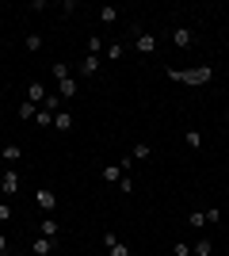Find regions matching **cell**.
I'll return each mask as SVG.
<instances>
[{"mask_svg":"<svg viewBox=\"0 0 229 256\" xmlns=\"http://www.w3.org/2000/svg\"><path fill=\"white\" fill-rule=\"evenodd\" d=\"M164 76L176 80V84H210V80H214V69H210V65H195V69H164Z\"/></svg>","mask_w":229,"mask_h":256,"instance_id":"1","label":"cell"},{"mask_svg":"<svg viewBox=\"0 0 229 256\" xmlns=\"http://www.w3.org/2000/svg\"><path fill=\"white\" fill-rule=\"evenodd\" d=\"M34 203H38V210L54 214V206H57V195L50 192V188H38V192H34Z\"/></svg>","mask_w":229,"mask_h":256,"instance_id":"2","label":"cell"},{"mask_svg":"<svg viewBox=\"0 0 229 256\" xmlns=\"http://www.w3.org/2000/svg\"><path fill=\"white\" fill-rule=\"evenodd\" d=\"M46 96H50V92H46V84H42V80H31V84H27V104L42 107V104H46Z\"/></svg>","mask_w":229,"mask_h":256,"instance_id":"3","label":"cell"},{"mask_svg":"<svg viewBox=\"0 0 229 256\" xmlns=\"http://www.w3.org/2000/svg\"><path fill=\"white\" fill-rule=\"evenodd\" d=\"M172 42L180 50H187V46H195V31L191 27H172Z\"/></svg>","mask_w":229,"mask_h":256,"instance_id":"4","label":"cell"},{"mask_svg":"<svg viewBox=\"0 0 229 256\" xmlns=\"http://www.w3.org/2000/svg\"><path fill=\"white\" fill-rule=\"evenodd\" d=\"M134 50H138V54H153V50H157V38H153L149 31L138 34V38H134Z\"/></svg>","mask_w":229,"mask_h":256,"instance_id":"5","label":"cell"},{"mask_svg":"<svg viewBox=\"0 0 229 256\" xmlns=\"http://www.w3.org/2000/svg\"><path fill=\"white\" fill-rule=\"evenodd\" d=\"M54 130H61V134H69V130H73V115H69L65 107H61V111H54Z\"/></svg>","mask_w":229,"mask_h":256,"instance_id":"6","label":"cell"},{"mask_svg":"<svg viewBox=\"0 0 229 256\" xmlns=\"http://www.w3.org/2000/svg\"><path fill=\"white\" fill-rule=\"evenodd\" d=\"M0 184H4V195H15L19 192V172H4V176H0Z\"/></svg>","mask_w":229,"mask_h":256,"instance_id":"7","label":"cell"},{"mask_svg":"<svg viewBox=\"0 0 229 256\" xmlns=\"http://www.w3.org/2000/svg\"><path fill=\"white\" fill-rule=\"evenodd\" d=\"M99 176H103L107 184H119L122 176H126V168H122V164H103V172H99Z\"/></svg>","mask_w":229,"mask_h":256,"instance_id":"8","label":"cell"},{"mask_svg":"<svg viewBox=\"0 0 229 256\" xmlns=\"http://www.w3.org/2000/svg\"><path fill=\"white\" fill-rule=\"evenodd\" d=\"M54 245H57V241H50V237H34L31 252H34V256H50V252H54Z\"/></svg>","mask_w":229,"mask_h":256,"instance_id":"9","label":"cell"},{"mask_svg":"<svg viewBox=\"0 0 229 256\" xmlns=\"http://www.w3.org/2000/svg\"><path fill=\"white\" fill-rule=\"evenodd\" d=\"M38 237H50V241H57V222L50 218V214H46L42 222H38Z\"/></svg>","mask_w":229,"mask_h":256,"instance_id":"10","label":"cell"},{"mask_svg":"<svg viewBox=\"0 0 229 256\" xmlns=\"http://www.w3.org/2000/svg\"><path fill=\"white\" fill-rule=\"evenodd\" d=\"M0 160H11V164H15V160H23V146H15V142H8V146L0 150Z\"/></svg>","mask_w":229,"mask_h":256,"instance_id":"11","label":"cell"},{"mask_svg":"<svg viewBox=\"0 0 229 256\" xmlns=\"http://www.w3.org/2000/svg\"><path fill=\"white\" fill-rule=\"evenodd\" d=\"M80 73H84V76H96V73H99V58L84 54V58H80Z\"/></svg>","mask_w":229,"mask_h":256,"instance_id":"12","label":"cell"},{"mask_svg":"<svg viewBox=\"0 0 229 256\" xmlns=\"http://www.w3.org/2000/svg\"><path fill=\"white\" fill-rule=\"evenodd\" d=\"M57 96H61V100H73V96H76V80H73V76L57 80Z\"/></svg>","mask_w":229,"mask_h":256,"instance_id":"13","label":"cell"},{"mask_svg":"<svg viewBox=\"0 0 229 256\" xmlns=\"http://www.w3.org/2000/svg\"><path fill=\"white\" fill-rule=\"evenodd\" d=\"M84 50L92 54V58H99V54L107 50V42H103V38H99V34H92V38H88V42H84Z\"/></svg>","mask_w":229,"mask_h":256,"instance_id":"14","label":"cell"},{"mask_svg":"<svg viewBox=\"0 0 229 256\" xmlns=\"http://www.w3.org/2000/svg\"><path fill=\"white\" fill-rule=\"evenodd\" d=\"M103 54H107V62H122V58H126V46H122V42H107Z\"/></svg>","mask_w":229,"mask_h":256,"instance_id":"15","label":"cell"},{"mask_svg":"<svg viewBox=\"0 0 229 256\" xmlns=\"http://www.w3.org/2000/svg\"><path fill=\"white\" fill-rule=\"evenodd\" d=\"M214 252V245H210L207 237H203V241H195V245H191V256H210Z\"/></svg>","mask_w":229,"mask_h":256,"instance_id":"16","label":"cell"},{"mask_svg":"<svg viewBox=\"0 0 229 256\" xmlns=\"http://www.w3.org/2000/svg\"><path fill=\"white\" fill-rule=\"evenodd\" d=\"M149 146H145V142H138V146H134V150H130V160H149Z\"/></svg>","mask_w":229,"mask_h":256,"instance_id":"17","label":"cell"},{"mask_svg":"<svg viewBox=\"0 0 229 256\" xmlns=\"http://www.w3.org/2000/svg\"><path fill=\"white\" fill-rule=\"evenodd\" d=\"M34 122H38V126H54V111H46V107H38V115H34Z\"/></svg>","mask_w":229,"mask_h":256,"instance_id":"18","label":"cell"},{"mask_svg":"<svg viewBox=\"0 0 229 256\" xmlns=\"http://www.w3.org/2000/svg\"><path fill=\"white\" fill-rule=\"evenodd\" d=\"M184 142H187V150H203V134H199V130H187Z\"/></svg>","mask_w":229,"mask_h":256,"instance_id":"19","label":"cell"},{"mask_svg":"<svg viewBox=\"0 0 229 256\" xmlns=\"http://www.w3.org/2000/svg\"><path fill=\"white\" fill-rule=\"evenodd\" d=\"M23 46H27V50L34 54V50H42L46 42H42V34H27V38H23Z\"/></svg>","mask_w":229,"mask_h":256,"instance_id":"20","label":"cell"},{"mask_svg":"<svg viewBox=\"0 0 229 256\" xmlns=\"http://www.w3.org/2000/svg\"><path fill=\"white\" fill-rule=\"evenodd\" d=\"M61 104H65V100H61V96H57V92H50V96H46V111H61Z\"/></svg>","mask_w":229,"mask_h":256,"instance_id":"21","label":"cell"},{"mask_svg":"<svg viewBox=\"0 0 229 256\" xmlns=\"http://www.w3.org/2000/svg\"><path fill=\"white\" fill-rule=\"evenodd\" d=\"M115 20H119V12L111 8V4H107V8H99V23H115Z\"/></svg>","mask_w":229,"mask_h":256,"instance_id":"22","label":"cell"},{"mask_svg":"<svg viewBox=\"0 0 229 256\" xmlns=\"http://www.w3.org/2000/svg\"><path fill=\"white\" fill-rule=\"evenodd\" d=\"M187 226H199V230H203V226H207V214L191 210V214H187Z\"/></svg>","mask_w":229,"mask_h":256,"instance_id":"23","label":"cell"},{"mask_svg":"<svg viewBox=\"0 0 229 256\" xmlns=\"http://www.w3.org/2000/svg\"><path fill=\"white\" fill-rule=\"evenodd\" d=\"M65 76H73V73H69V65L57 62V65H54V80H65Z\"/></svg>","mask_w":229,"mask_h":256,"instance_id":"24","label":"cell"},{"mask_svg":"<svg viewBox=\"0 0 229 256\" xmlns=\"http://www.w3.org/2000/svg\"><path fill=\"white\" fill-rule=\"evenodd\" d=\"M111 256H130V245H126V241H115V245H111Z\"/></svg>","mask_w":229,"mask_h":256,"instance_id":"25","label":"cell"},{"mask_svg":"<svg viewBox=\"0 0 229 256\" xmlns=\"http://www.w3.org/2000/svg\"><path fill=\"white\" fill-rule=\"evenodd\" d=\"M34 115H38V107H34V104H19V118H34Z\"/></svg>","mask_w":229,"mask_h":256,"instance_id":"26","label":"cell"},{"mask_svg":"<svg viewBox=\"0 0 229 256\" xmlns=\"http://www.w3.org/2000/svg\"><path fill=\"white\" fill-rule=\"evenodd\" d=\"M119 192H122V195L134 192V180H130V176H122V180H119Z\"/></svg>","mask_w":229,"mask_h":256,"instance_id":"27","label":"cell"},{"mask_svg":"<svg viewBox=\"0 0 229 256\" xmlns=\"http://www.w3.org/2000/svg\"><path fill=\"white\" fill-rule=\"evenodd\" d=\"M176 256H191V245H184V241H176Z\"/></svg>","mask_w":229,"mask_h":256,"instance_id":"28","label":"cell"},{"mask_svg":"<svg viewBox=\"0 0 229 256\" xmlns=\"http://www.w3.org/2000/svg\"><path fill=\"white\" fill-rule=\"evenodd\" d=\"M8 218H11V206H8V203H0V222H8Z\"/></svg>","mask_w":229,"mask_h":256,"instance_id":"29","label":"cell"},{"mask_svg":"<svg viewBox=\"0 0 229 256\" xmlns=\"http://www.w3.org/2000/svg\"><path fill=\"white\" fill-rule=\"evenodd\" d=\"M0 252H8V234L0 230Z\"/></svg>","mask_w":229,"mask_h":256,"instance_id":"30","label":"cell"},{"mask_svg":"<svg viewBox=\"0 0 229 256\" xmlns=\"http://www.w3.org/2000/svg\"><path fill=\"white\" fill-rule=\"evenodd\" d=\"M0 195H4V184H0Z\"/></svg>","mask_w":229,"mask_h":256,"instance_id":"31","label":"cell"},{"mask_svg":"<svg viewBox=\"0 0 229 256\" xmlns=\"http://www.w3.org/2000/svg\"><path fill=\"white\" fill-rule=\"evenodd\" d=\"M226 122H229V111H226Z\"/></svg>","mask_w":229,"mask_h":256,"instance_id":"32","label":"cell"},{"mask_svg":"<svg viewBox=\"0 0 229 256\" xmlns=\"http://www.w3.org/2000/svg\"><path fill=\"white\" fill-rule=\"evenodd\" d=\"M0 96H4V88H0Z\"/></svg>","mask_w":229,"mask_h":256,"instance_id":"33","label":"cell"},{"mask_svg":"<svg viewBox=\"0 0 229 256\" xmlns=\"http://www.w3.org/2000/svg\"><path fill=\"white\" fill-rule=\"evenodd\" d=\"M0 256H4V252H0Z\"/></svg>","mask_w":229,"mask_h":256,"instance_id":"34","label":"cell"}]
</instances>
